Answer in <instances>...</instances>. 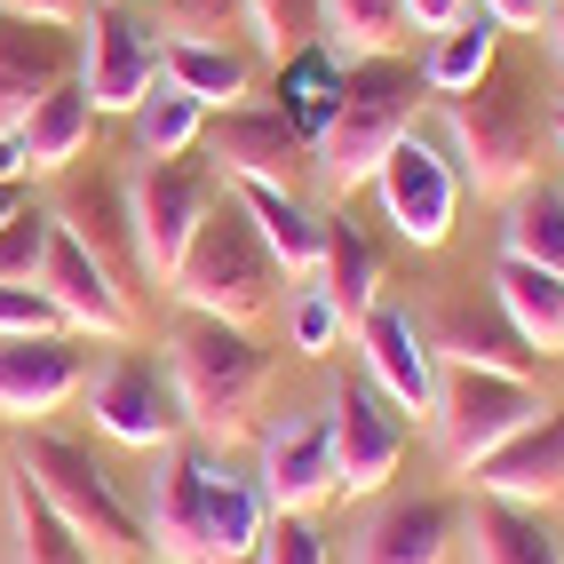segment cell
<instances>
[{"label": "cell", "mask_w": 564, "mask_h": 564, "mask_svg": "<svg viewBox=\"0 0 564 564\" xmlns=\"http://www.w3.org/2000/svg\"><path fill=\"white\" fill-rule=\"evenodd\" d=\"M160 41H247V0H160Z\"/></svg>", "instance_id": "obj_37"}, {"label": "cell", "mask_w": 564, "mask_h": 564, "mask_svg": "<svg viewBox=\"0 0 564 564\" xmlns=\"http://www.w3.org/2000/svg\"><path fill=\"white\" fill-rule=\"evenodd\" d=\"M80 398L96 413V430L111 445H135V454H160V445H175L183 430H192L175 382H167V358H152V350H111L80 382Z\"/></svg>", "instance_id": "obj_10"}, {"label": "cell", "mask_w": 564, "mask_h": 564, "mask_svg": "<svg viewBox=\"0 0 564 564\" xmlns=\"http://www.w3.org/2000/svg\"><path fill=\"white\" fill-rule=\"evenodd\" d=\"M167 294H175L183 311L231 318V326H254L262 311H271L279 262H271V247H262V231L247 223V207L231 192H215V207L199 215V231H192V247H183Z\"/></svg>", "instance_id": "obj_5"}, {"label": "cell", "mask_w": 564, "mask_h": 564, "mask_svg": "<svg viewBox=\"0 0 564 564\" xmlns=\"http://www.w3.org/2000/svg\"><path fill=\"white\" fill-rule=\"evenodd\" d=\"M17 477H32V494H41L72 533L96 549V564H135L143 556V517L128 509V494L96 462V445L32 422V437L17 445Z\"/></svg>", "instance_id": "obj_4"}, {"label": "cell", "mask_w": 564, "mask_h": 564, "mask_svg": "<svg viewBox=\"0 0 564 564\" xmlns=\"http://www.w3.org/2000/svg\"><path fill=\"white\" fill-rule=\"evenodd\" d=\"M199 143H207L215 183H294V167L311 160V143L286 128V111L254 104V96L231 104V111H215V128Z\"/></svg>", "instance_id": "obj_14"}, {"label": "cell", "mask_w": 564, "mask_h": 564, "mask_svg": "<svg viewBox=\"0 0 564 564\" xmlns=\"http://www.w3.org/2000/svg\"><path fill=\"white\" fill-rule=\"evenodd\" d=\"M0 334H64V318H56V303L41 286H9L0 279Z\"/></svg>", "instance_id": "obj_40"}, {"label": "cell", "mask_w": 564, "mask_h": 564, "mask_svg": "<svg viewBox=\"0 0 564 564\" xmlns=\"http://www.w3.org/2000/svg\"><path fill=\"white\" fill-rule=\"evenodd\" d=\"M9 549L17 564H96V549L32 494V477H9Z\"/></svg>", "instance_id": "obj_33"}, {"label": "cell", "mask_w": 564, "mask_h": 564, "mask_svg": "<svg viewBox=\"0 0 564 564\" xmlns=\"http://www.w3.org/2000/svg\"><path fill=\"white\" fill-rule=\"evenodd\" d=\"M343 56H334L326 41H311V48H294V56H279V111H286V128L303 135V143H318L326 135V120H334V104H343Z\"/></svg>", "instance_id": "obj_29"}, {"label": "cell", "mask_w": 564, "mask_h": 564, "mask_svg": "<svg viewBox=\"0 0 564 564\" xmlns=\"http://www.w3.org/2000/svg\"><path fill=\"white\" fill-rule=\"evenodd\" d=\"M254 564H326V533L311 524V509H271L254 541Z\"/></svg>", "instance_id": "obj_39"}, {"label": "cell", "mask_w": 564, "mask_h": 564, "mask_svg": "<svg viewBox=\"0 0 564 564\" xmlns=\"http://www.w3.org/2000/svg\"><path fill=\"white\" fill-rule=\"evenodd\" d=\"M32 286L56 303L64 334H96V343H128V334H135V294L111 279L64 223L48 231V254H41V279H32Z\"/></svg>", "instance_id": "obj_13"}, {"label": "cell", "mask_w": 564, "mask_h": 564, "mask_svg": "<svg viewBox=\"0 0 564 564\" xmlns=\"http://www.w3.org/2000/svg\"><path fill=\"white\" fill-rule=\"evenodd\" d=\"M422 64L405 56H358L343 72V104H334L326 135L311 143V167L334 199H350L358 183H373V167L390 160V143L413 128V111H422Z\"/></svg>", "instance_id": "obj_3"}, {"label": "cell", "mask_w": 564, "mask_h": 564, "mask_svg": "<svg viewBox=\"0 0 564 564\" xmlns=\"http://www.w3.org/2000/svg\"><path fill=\"white\" fill-rule=\"evenodd\" d=\"M549 135H556V160H564V104H549Z\"/></svg>", "instance_id": "obj_47"}, {"label": "cell", "mask_w": 564, "mask_h": 564, "mask_svg": "<svg viewBox=\"0 0 564 564\" xmlns=\"http://www.w3.org/2000/svg\"><path fill=\"white\" fill-rule=\"evenodd\" d=\"M477 9L494 17V24H541V17H549V0H477Z\"/></svg>", "instance_id": "obj_43"}, {"label": "cell", "mask_w": 564, "mask_h": 564, "mask_svg": "<svg viewBox=\"0 0 564 564\" xmlns=\"http://www.w3.org/2000/svg\"><path fill=\"white\" fill-rule=\"evenodd\" d=\"M254 485L271 509H318L334 494V445L326 413H279L254 430Z\"/></svg>", "instance_id": "obj_17"}, {"label": "cell", "mask_w": 564, "mask_h": 564, "mask_svg": "<svg viewBox=\"0 0 564 564\" xmlns=\"http://www.w3.org/2000/svg\"><path fill=\"white\" fill-rule=\"evenodd\" d=\"M135 9H160V0H135Z\"/></svg>", "instance_id": "obj_49"}, {"label": "cell", "mask_w": 564, "mask_h": 564, "mask_svg": "<svg viewBox=\"0 0 564 564\" xmlns=\"http://www.w3.org/2000/svg\"><path fill=\"white\" fill-rule=\"evenodd\" d=\"M477 494H501V501H524V509H549L564 494V405H541L517 437H501L477 469Z\"/></svg>", "instance_id": "obj_20"}, {"label": "cell", "mask_w": 564, "mask_h": 564, "mask_svg": "<svg viewBox=\"0 0 564 564\" xmlns=\"http://www.w3.org/2000/svg\"><path fill=\"white\" fill-rule=\"evenodd\" d=\"M135 564H160V556H152V549H143V556H135Z\"/></svg>", "instance_id": "obj_48"}, {"label": "cell", "mask_w": 564, "mask_h": 564, "mask_svg": "<svg viewBox=\"0 0 564 564\" xmlns=\"http://www.w3.org/2000/svg\"><path fill=\"white\" fill-rule=\"evenodd\" d=\"M373 192H382V215L398 223L405 247H445V231H454V215H462V167L437 135L405 128L390 143V160L373 167Z\"/></svg>", "instance_id": "obj_12"}, {"label": "cell", "mask_w": 564, "mask_h": 564, "mask_svg": "<svg viewBox=\"0 0 564 564\" xmlns=\"http://www.w3.org/2000/svg\"><path fill=\"white\" fill-rule=\"evenodd\" d=\"M494 64H501V24H494V17H485L477 0H469V9H462V17H454V24H445L437 41H430V56H422V88H437V96H462V88H477Z\"/></svg>", "instance_id": "obj_31"}, {"label": "cell", "mask_w": 564, "mask_h": 564, "mask_svg": "<svg viewBox=\"0 0 564 564\" xmlns=\"http://www.w3.org/2000/svg\"><path fill=\"white\" fill-rule=\"evenodd\" d=\"M80 72V32L32 24L0 9V128H24V111Z\"/></svg>", "instance_id": "obj_18"}, {"label": "cell", "mask_w": 564, "mask_h": 564, "mask_svg": "<svg viewBox=\"0 0 564 564\" xmlns=\"http://www.w3.org/2000/svg\"><path fill=\"white\" fill-rule=\"evenodd\" d=\"M48 231H56V207H32V199L0 223V279H9V286H32V279H41Z\"/></svg>", "instance_id": "obj_38"}, {"label": "cell", "mask_w": 564, "mask_h": 564, "mask_svg": "<svg viewBox=\"0 0 564 564\" xmlns=\"http://www.w3.org/2000/svg\"><path fill=\"white\" fill-rule=\"evenodd\" d=\"M462 541H469V564H564V541L541 524V509L501 494H477V509L462 517Z\"/></svg>", "instance_id": "obj_24"}, {"label": "cell", "mask_w": 564, "mask_h": 564, "mask_svg": "<svg viewBox=\"0 0 564 564\" xmlns=\"http://www.w3.org/2000/svg\"><path fill=\"white\" fill-rule=\"evenodd\" d=\"M231 199L247 207V223L262 231V247H271L279 271L311 279L318 271V247H326V215L294 192V183H231Z\"/></svg>", "instance_id": "obj_23"}, {"label": "cell", "mask_w": 564, "mask_h": 564, "mask_svg": "<svg viewBox=\"0 0 564 564\" xmlns=\"http://www.w3.org/2000/svg\"><path fill=\"white\" fill-rule=\"evenodd\" d=\"M494 303H501V318H509L541 358H564V271H541V262L501 254V262H494Z\"/></svg>", "instance_id": "obj_25"}, {"label": "cell", "mask_w": 564, "mask_h": 564, "mask_svg": "<svg viewBox=\"0 0 564 564\" xmlns=\"http://www.w3.org/2000/svg\"><path fill=\"white\" fill-rule=\"evenodd\" d=\"M326 294H334V311H343L350 326L382 303V254H373V239L358 231L350 215H334L326 223V247H318V271H311Z\"/></svg>", "instance_id": "obj_30"}, {"label": "cell", "mask_w": 564, "mask_h": 564, "mask_svg": "<svg viewBox=\"0 0 564 564\" xmlns=\"http://www.w3.org/2000/svg\"><path fill=\"white\" fill-rule=\"evenodd\" d=\"M215 167H192V160H143L128 175V223H135V271L143 286H167L183 247H192L199 215L215 207Z\"/></svg>", "instance_id": "obj_7"}, {"label": "cell", "mask_w": 564, "mask_h": 564, "mask_svg": "<svg viewBox=\"0 0 564 564\" xmlns=\"http://www.w3.org/2000/svg\"><path fill=\"white\" fill-rule=\"evenodd\" d=\"M533 413H541V390L533 382H517V373H485V366H445L430 422H437L445 462L477 469L501 437H517L524 422H533Z\"/></svg>", "instance_id": "obj_11"}, {"label": "cell", "mask_w": 564, "mask_h": 564, "mask_svg": "<svg viewBox=\"0 0 564 564\" xmlns=\"http://www.w3.org/2000/svg\"><path fill=\"white\" fill-rule=\"evenodd\" d=\"M422 334H430L437 366H485V373H517V382H533V366H541V350L501 318L494 294H485V303H477V294L437 303V318H430Z\"/></svg>", "instance_id": "obj_19"}, {"label": "cell", "mask_w": 564, "mask_h": 564, "mask_svg": "<svg viewBox=\"0 0 564 564\" xmlns=\"http://www.w3.org/2000/svg\"><path fill=\"white\" fill-rule=\"evenodd\" d=\"M462 9H469V0H405V24H413V32H445Z\"/></svg>", "instance_id": "obj_42"}, {"label": "cell", "mask_w": 564, "mask_h": 564, "mask_svg": "<svg viewBox=\"0 0 564 564\" xmlns=\"http://www.w3.org/2000/svg\"><path fill=\"white\" fill-rule=\"evenodd\" d=\"M128 128H135V152H143V160H183V152L207 135V104L183 96L175 80H160L152 96L128 111Z\"/></svg>", "instance_id": "obj_34"}, {"label": "cell", "mask_w": 564, "mask_h": 564, "mask_svg": "<svg viewBox=\"0 0 564 564\" xmlns=\"http://www.w3.org/2000/svg\"><path fill=\"white\" fill-rule=\"evenodd\" d=\"M160 80L199 96L207 111H231V104L254 96V64H247L239 41H160Z\"/></svg>", "instance_id": "obj_27"}, {"label": "cell", "mask_w": 564, "mask_h": 564, "mask_svg": "<svg viewBox=\"0 0 564 564\" xmlns=\"http://www.w3.org/2000/svg\"><path fill=\"white\" fill-rule=\"evenodd\" d=\"M56 223H64V231L80 239L128 294L143 286V271H135V223H128V183H120V175H80V183L56 199Z\"/></svg>", "instance_id": "obj_22"}, {"label": "cell", "mask_w": 564, "mask_h": 564, "mask_svg": "<svg viewBox=\"0 0 564 564\" xmlns=\"http://www.w3.org/2000/svg\"><path fill=\"white\" fill-rule=\"evenodd\" d=\"M0 9H9V17H32V24H80L88 17V0H0Z\"/></svg>", "instance_id": "obj_41"}, {"label": "cell", "mask_w": 564, "mask_h": 564, "mask_svg": "<svg viewBox=\"0 0 564 564\" xmlns=\"http://www.w3.org/2000/svg\"><path fill=\"white\" fill-rule=\"evenodd\" d=\"M80 32V96L104 111H135L143 96L160 88V17H143L135 0H120V9H104V0H88V17L72 24Z\"/></svg>", "instance_id": "obj_8"}, {"label": "cell", "mask_w": 564, "mask_h": 564, "mask_svg": "<svg viewBox=\"0 0 564 564\" xmlns=\"http://www.w3.org/2000/svg\"><path fill=\"white\" fill-rule=\"evenodd\" d=\"M454 541H462V509L445 494H398L366 517L350 564H445Z\"/></svg>", "instance_id": "obj_21"}, {"label": "cell", "mask_w": 564, "mask_h": 564, "mask_svg": "<svg viewBox=\"0 0 564 564\" xmlns=\"http://www.w3.org/2000/svg\"><path fill=\"white\" fill-rule=\"evenodd\" d=\"M88 358L72 334H0V422H48L80 398Z\"/></svg>", "instance_id": "obj_15"}, {"label": "cell", "mask_w": 564, "mask_h": 564, "mask_svg": "<svg viewBox=\"0 0 564 564\" xmlns=\"http://www.w3.org/2000/svg\"><path fill=\"white\" fill-rule=\"evenodd\" d=\"M160 358H167V382L183 398V422H192L207 445H231V437L254 430L262 390H271V350H262L247 326L183 311L167 326V350Z\"/></svg>", "instance_id": "obj_2"}, {"label": "cell", "mask_w": 564, "mask_h": 564, "mask_svg": "<svg viewBox=\"0 0 564 564\" xmlns=\"http://www.w3.org/2000/svg\"><path fill=\"white\" fill-rule=\"evenodd\" d=\"M501 254L564 271V183L524 175L517 192H501Z\"/></svg>", "instance_id": "obj_28"}, {"label": "cell", "mask_w": 564, "mask_h": 564, "mask_svg": "<svg viewBox=\"0 0 564 564\" xmlns=\"http://www.w3.org/2000/svg\"><path fill=\"white\" fill-rule=\"evenodd\" d=\"M271 524L254 469H231L207 445H160L152 469V517H143V549L160 564H254V541Z\"/></svg>", "instance_id": "obj_1"}, {"label": "cell", "mask_w": 564, "mask_h": 564, "mask_svg": "<svg viewBox=\"0 0 564 564\" xmlns=\"http://www.w3.org/2000/svg\"><path fill=\"white\" fill-rule=\"evenodd\" d=\"M343 334H350V318L334 311V294L318 286V279H303L286 294V350L294 358H326V350H343Z\"/></svg>", "instance_id": "obj_35"}, {"label": "cell", "mask_w": 564, "mask_h": 564, "mask_svg": "<svg viewBox=\"0 0 564 564\" xmlns=\"http://www.w3.org/2000/svg\"><path fill=\"white\" fill-rule=\"evenodd\" d=\"M358 350H366V382L382 390V398L405 413V422H430L437 382H445V366H437V350H430V334L413 326L405 311L373 303V311L358 318Z\"/></svg>", "instance_id": "obj_16"}, {"label": "cell", "mask_w": 564, "mask_h": 564, "mask_svg": "<svg viewBox=\"0 0 564 564\" xmlns=\"http://www.w3.org/2000/svg\"><path fill=\"white\" fill-rule=\"evenodd\" d=\"M445 152L462 167V192H517L524 175H541V111L524 80L494 64L477 88L445 96Z\"/></svg>", "instance_id": "obj_6"}, {"label": "cell", "mask_w": 564, "mask_h": 564, "mask_svg": "<svg viewBox=\"0 0 564 564\" xmlns=\"http://www.w3.org/2000/svg\"><path fill=\"white\" fill-rule=\"evenodd\" d=\"M17 207H24V183H0V223H9Z\"/></svg>", "instance_id": "obj_46"}, {"label": "cell", "mask_w": 564, "mask_h": 564, "mask_svg": "<svg viewBox=\"0 0 564 564\" xmlns=\"http://www.w3.org/2000/svg\"><path fill=\"white\" fill-rule=\"evenodd\" d=\"M405 0H318V41L343 56V64H358V56H398V41H405Z\"/></svg>", "instance_id": "obj_32"}, {"label": "cell", "mask_w": 564, "mask_h": 564, "mask_svg": "<svg viewBox=\"0 0 564 564\" xmlns=\"http://www.w3.org/2000/svg\"><path fill=\"white\" fill-rule=\"evenodd\" d=\"M405 437H413V422L366 373H343V382L326 390V445H334V494L343 501L382 494L398 477V462H405Z\"/></svg>", "instance_id": "obj_9"}, {"label": "cell", "mask_w": 564, "mask_h": 564, "mask_svg": "<svg viewBox=\"0 0 564 564\" xmlns=\"http://www.w3.org/2000/svg\"><path fill=\"white\" fill-rule=\"evenodd\" d=\"M17 135H24V175H64L72 160H88V143H96V104L80 96V80H64L24 111Z\"/></svg>", "instance_id": "obj_26"}, {"label": "cell", "mask_w": 564, "mask_h": 564, "mask_svg": "<svg viewBox=\"0 0 564 564\" xmlns=\"http://www.w3.org/2000/svg\"><path fill=\"white\" fill-rule=\"evenodd\" d=\"M541 24H549V41H556V64H564V0H549V17H541Z\"/></svg>", "instance_id": "obj_45"}, {"label": "cell", "mask_w": 564, "mask_h": 564, "mask_svg": "<svg viewBox=\"0 0 564 564\" xmlns=\"http://www.w3.org/2000/svg\"><path fill=\"white\" fill-rule=\"evenodd\" d=\"M0 183H32V175H24V135H17V128H0Z\"/></svg>", "instance_id": "obj_44"}, {"label": "cell", "mask_w": 564, "mask_h": 564, "mask_svg": "<svg viewBox=\"0 0 564 564\" xmlns=\"http://www.w3.org/2000/svg\"><path fill=\"white\" fill-rule=\"evenodd\" d=\"M247 41L262 56H294V48H311L318 41V0H247Z\"/></svg>", "instance_id": "obj_36"}]
</instances>
